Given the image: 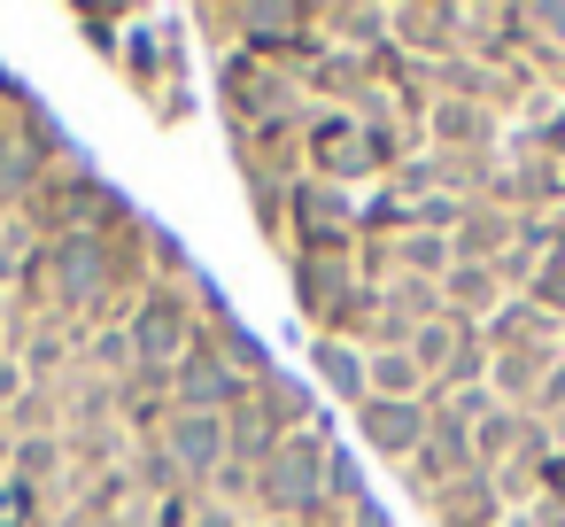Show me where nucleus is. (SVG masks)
<instances>
[{"label": "nucleus", "instance_id": "obj_12", "mask_svg": "<svg viewBox=\"0 0 565 527\" xmlns=\"http://www.w3.org/2000/svg\"><path fill=\"white\" fill-rule=\"evenodd\" d=\"M310 380L356 411V403L372 396V357H364L356 341H341V334H318V341H310Z\"/></svg>", "mask_w": 565, "mask_h": 527}, {"label": "nucleus", "instance_id": "obj_7", "mask_svg": "<svg viewBox=\"0 0 565 527\" xmlns=\"http://www.w3.org/2000/svg\"><path fill=\"white\" fill-rule=\"evenodd\" d=\"M387 32H395V48L411 55V63H449V55H465V9L457 0H403V9H387Z\"/></svg>", "mask_w": 565, "mask_h": 527}, {"label": "nucleus", "instance_id": "obj_15", "mask_svg": "<svg viewBox=\"0 0 565 527\" xmlns=\"http://www.w3.org/2000/svg\"><path fill=\"white\" fill-rule=\"evenodd\" d=\"M426 519H434V527H503V496H495L488 473H465V481H449V488L426 504Z\"/></svg>", "mask_w": 565, "mask_h": 527}, {"label": "nucleus", "instance_id": "obj_1", "mask_svg": "<svg viewBox=\"0 0 565 527\" xmlns=\"http://www.w3.org/2000/svg\"><path fill=\"white\" fill-rule=\"evenodd\" d=\"M217 102H225V133H256V125H279V117H310V94L279 63H264L248 48H225L217 55Z\"/></svg>", "mask_w": 565, "mask_h": 527}, {"label": "nucleus", "instance_id": "obj_27", "mask_svg": "<svg viewBox=\"0 0 565 527\" xmlns=\"http://www.w3.org/2000/svg\"><path fill=\"white\" fill-rule=\"evenodd\" d=\"M534 496H557V504H565V450H550V457L534 465Z\"/></svg>", "mask_w": 565, "mask_h": 527}, {"label": "nucleus", "instance_id": "obj_31", "mask_svg": "<svg viewBox=\"0 0 565 527\" xmlns=\"http://www.w3.org/2000/svg\"><path fill=\"white\" fill-rule=\"evenodd\" d=\"M47 527H86V519H78V512H63V519H47Z\"/></svg>", "mask_w": 565, "mask_h": 527}, {"label": "nucleus", "instance_id": "obj_33", "mask_svg": "<svg viewBox=\"0 0 565 527\" xmlns=\"http://www.w3.org/2000/svg\"><path fill=\"white\" fill-rule=\"evenodd\" d=\"M0 125H9V117H0Z\"/></svg>", "mask_w": 565, "mask_h": 527}, {"label": "nucleus", "instance_id": "obj_11", "mask_svg": "<svg viewBox=\"0 0 565 527\" xmlns=\"http://www.w3.org/2000/svg\"><path fill=\"white\" fill-rule=\"evenodd\" d=\"M480 341H488V357H503V349H565V318L534 310L526 295H503L495 318L480 326Z\"/></svg>", "mask_w": 565, "mask_h": 527}, {"label": "nucleus", "instance_id": "obj_29", "mask_svg": "<svg viewBox=\"0 0 565 527\" xmlns=\"http://www.w3.org/2000/svg\"><path fill=\"white\" fill-rule=\"evenodd\" d=\"M194 527H248V512H225V504L202 496V504H194Z\"/></svg>", "mask_w": 565, "mask_h": 527}, {"label": "nucleus", "instance_id": "obj_17", "mask_svg": "<svg viewBox=\"0 0 565 527\" xmlns=\"http://www.w3.org/2000/svg\"><path fill=\"white\" fill-rule=\"evenodd\" d=\"M495 303H503L495 264H449V280H441V310H457V318L488 326V318H495Z\"/></svg>", "mask_w": 565, "mask_h": 527}, {"label": "nucleus", "instance_id": "obj_8", "mask_svg": "<svg viewBox=\"0 0 565 527\" xmlns=\"http://www.w3.org/2000/svg\"><path fill=\"white\" fill-rule=\"evenodd\" d=\"M163 450H171L179 481L210 496V473L225 465V411H179V403H171V419H163Z\"/></svg>", "mask_w": 565, "mask_h": 527}, {"label": "nucleus", "instance_id": "obj_13", "mask_svg": "<svg viewBox=\"0 0 565 527\" xmlns=\"http://www.w3.org/2000/svg\"><path fill=\"white\" fill-rule=\"evenodd\" d=\"M279 442H287V426H279V411H271L264 396H248V403H233V411H225V457H233V465H248V473H256V465H271V457H279Z\"/></svg>", "mask_w": 565, "mask_h": 527}, {"label": "nucleus", "instance_id": "obj_9", "mask_svg": "<svg viewBox=\"0 0 565 527\" xmlns=\"http://www.w3.org/2000/svg\"><path fill=\"white\" fill-rule=\"evenodd\" d=\"M356 442L387 465H411L426 450V403H387V396H364L356 403Z\"/></svg>", "mask_w": 565, "mask_h": 527}, {"label": "nucleus", "instance_id": "obj_18", "mask_svg": "<svg viewBox=\"0 0 565 527\" xmlns=\"http://www.w3.org/2000/svg\"><path fill=\"white\" fill-rule=\"evenodd\" d=\"M63 473H71V450H63V434H17V442H9V481L55 488Z\"/></svg>", "mask_w": 565, "mask_h": 527}, {"label": "nucleus", "instance_id": "obj_19", "mask_svg": "<svg viewBox=\"0 0 565 527\" xmlns=\"http://www.w3.org/2000/svg\"><path fill=\"white\" fill-rule=\"evenodd\" d=\"M472 341H480V326H472V318H457V310H441V318H426V326L411 334V357H418V365H426V380H434V372H441L457 349H472Z\"/></svg>", "mask_w": 565, "mask_h": 527}, {"label": "nucleus", "instance_id": "obj_16", "mask_svg": "<svg viewBox=\"0 0 565 527\" xmlns=\"http://www.w3.org/2000/svg\"><path fill=\"white\" fill-rule=\"evenodd\" d=\"M449 249H457V264H495L511 249V210L503 202H465V225L449 233Z\"/></svg>", "mask_w": 565, "mask_h": 527}, {"label": "nucleus", "instance_id": "obj_24", "mask_svg": "<svg viewBox=\"0 0 565 527\" xmlns=\"http://www.w3.org/2000/svg\"><path fill=\"white\" fill-rule=\"evenodd\" d=\"M526 303H534V310H550V318H565V256H557V249L542 256V272H534Z\"/></svg>", "mask_w": 565, "mask_h": 527}, {"label": "nucleus", "instance_id": "obj_22", "mask_svg": "<svg viewBox=\"0 0 565 527\" xmlns=\"http://www.w3.org/2000/svg\"><path fill=\"white\" fill-rule=\"evenodd\" d=\"M148 272H156V287H186V280H194V256L179 249V233L148 225Z\"/></svg>", "mask_w": 565, "mask_h": 527}, {"label": "nucleus", "instance_id": "obj_14", "mask_svg": "<svg viewBox=\"0 0 565 527\" xmlns=\"http://www.w3.org/2000/svg\"><path fill=\"white\" fill-rule=\"evenodd\" d=\"M557 357H565V349H503V357H488V396H495L503 411H526Z\"/></svg>", "mask_w": 565, "mask_h": 527}, {"label": "nucleus", "instance_id": "obj_3", "mask_svg": "<svg viewBox=\"0 0 565 527\" xmlns=\"http://www.w3.org/2000/svg\"><path fill=\"white\" fill-rule=\"evenodd\" d=\"M302 171H310V179H333V187L380 179V171H372V148H364V117L310 102V117H302Z\"/></svg>", "mask_w": 565, "mask_h": 527}, {"label": "nucleus", "instance_id": "obj_5", "mask_svg": "<svg viewBox=\"0 0 565 527\" xmlns=\"http://www.w3.org/2000/svg\"><path fill=\"white\" fill-rule=\"evenodd\" d=\"M287 280H295V310H302L310 334L349 326V303H356V264L349 256H287Z\"/></svg>", "mask_w": 565, "mask_h": 527}, {"label": "nucleus", "instance_id": "obj_25", "mask_svg": "<svg viewBox=\"0 0 565 527\" xmlns=\"http://www.w3.org/2000/svg\"><path fill=\"white\" fill-rule=\"evenodd\" d=\"M24 396H32V372H24V357L9 349V357H0V434H9V419H17Z\"/></svg>", "mask_w": 565, "mask_h": 527}, {"label": "nucleus", "instance_id": "obj_32", "mask_svg": "<svg viewBox=\"0 0 565 527\" xmlns=\"http://www.w3.org/2000/svg\"><path fill=\"white\" fill-rule=\"evenodd\" d=\"M0 481H9V434H0Z\"/></svg>", "mask_w": 565, "mask_h": 527}, {"label": "nucleus", "instance_id": "obj_20", "mask_svg": "<svg viewBox=\"0 0 565 527\" xmlns=\"http://www.w3.org/2000/svg\"><path fill=\"white\" fill-rule=\"evenodd\" d=\"M372 396H387V403H426V365H418L411 349H380V357H372Z\"/></svg>", "mask_w": 565, "mask_h": 527}, {"label": "nucleus", "instance_id": "obj_30", "mask_svg": "<svg viewBox=\"0 0 565 527\" xmlns=\"http://www.w3.org/2000/svg\"><path fill=\"white\" fill-rule=\"evenodd\" d=\"M295 527H349V512H341V504H326V496H318V504H310V512H302V519H295Z\"/></svg>", "mask_w": 565, "mask_h": 527}, {"label": "nucleus", "instance_id": "obj_10", "mask_svg": "<svg viewBox=\"0 0 565 527\" xmlns=\"http://www.w3.org/2000/svg\"><path fill=\"white\" fill-rule=\"evenodd\" d=\"M495 140H503V117H488L472 102H434L426 109V148H441V156H495Z\"/></svg>", "mask_w": 565, "mask_h": 527}, {"label": "nucleus", "instance_id": "obj_4", "mask_svg": "<svg viewBox=\"0 0 565 527\" xmlns=\"http://www.w3.org/2000/svg\"><path fill=\"white\" fill-rule=\"evenodd\" d=\"M202 326H194V295L186 287H140V303H132V318H125V341H132V357H148V365H179L186 357V341H194Z\"/></svg>", "mask_w": 565, "mask_h": 527}, {"label": "nucleus", "instance_id": "obj_23", "mask_svg": "<svg viewBox=\"0 0 565 527\" xmlns=\"http://www.w3.org/2000/svg\"><path fill=\"white\" fill-rule=\"evenodd\" d=\"M356 496H372V488H364V465H356L349 450H333V465H326V504H341V512H349Z\"/></svg>", "mask_w": 565, "mask_h": 527}, {"label": "nucleus", "instance_id": "obj_21", "mask_svg": "<svg viewBox=\"0 0 565 527\" xmlns=\"http://www.w3.org/2000/svg\"><path fill=\"white\" fill-rule=\"evenodd\" d=\"M387 194H395L403 210H418V202H434V194H441V156H434V148H418V156H403V164L387 171Z\"/></svg>", "mask_w": 565, "mask_h": 527}, {"label": "nucleus", "instance_id": "obj_6", "mask_svg": "<svg viewBox=\"0 0 565 527\" xmlns=\"http://www.w3.org/2000/svg\"><path fill=\"white\" fill-rule=\"evenodd\" d=\"M248 396H256V388L210 349V334H194L186 357L171 365V403H179V411H233V403H248Z\"/></svg>", "mask_w": 565, "mask_h": 527}, {"label": "nucleus", "instance_id": "obj_28", "mask_svg": "<svg viewBox=\"0 0 565 527\" xmlns=\"http://www.w3.org/2000/svg\"><path fill=\"white\" fill-rule=\"evenodd\" d=\"M349 527H395V519H387L380 496H356V504H349Z\"/></svg>", "mask_w": 565, "mask_h": 527}, {"label": "nucleus", "instance_id": "obj_26", "mask_svg": "<svg viewBox=\"0 0 565 527\" xmlns=\"http://www.w3.org/2000/svg\"><path fill=\"white\" fill-rule=\"evenodd\" d=\"M194 504H202V488H171V496H156V527H194Z\"/></svg>", "mask_w": 565, "mask_h": 527}, {"label": "nucleus", "instance_id": "obj_2", "mask_svg": "<svg viewBox=\"0 0 565 527\" xmlns=\"http://www.w3.org/2000/svg\"><path fill=\"white\" fill-rule=\"evenodd\" d=\"M287 256H356V194L302 171L287 187Z\"/></svg>", "mask_w": 565, "mask_h": 527}]
</instances>
